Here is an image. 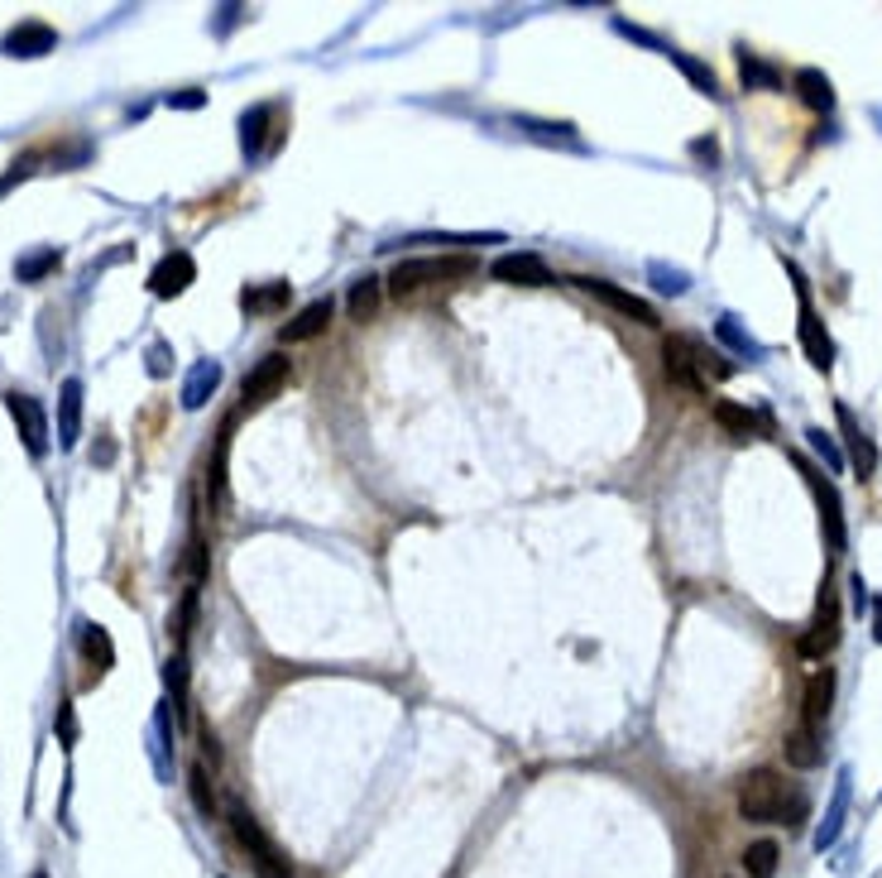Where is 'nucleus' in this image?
<instances>
[{"label": "nucleus", "instance_id": "nucleus-10", "mask_svg": "<svg viewBox=\"0 0 882 878\" xmlns=\"http://www.w3.org/2000/svg\"><path fill=\"white\" fill-rule=\"evenodd\" d=\"M801 476H806L811 490H815V504H820V523H825L829 547H835V553H845V547H849V533H845V509H839V490L820 476V470H811V466H801Z\"/></svg>", "mask_w": 882, "mask_h": 878}, {"label": "nucleus", "instance_id": "nucleus-17", "mask_svg": "<svg viewBox=\"0 0 882 878\" xmlns=\"http://www.w3.org/2000/svg\"><path fill=\"white\" fill-rule=\"evenodd\" d=\"M231 418L221 423V432H216V452H212V466H206V504L216 509H226V500H231V476H226V462H231Z\"/></svg>", "mask_w": 882, "mask_h": 878}, {"label": "nucleus", "instance_id": "nucleus-26", "mask_svg": "<svg viewBox=\"0 0 882 878\" xmlns=\"http://www.w3.org/2000/svg\"><path fill=\"white\" fill-rule=\"evenodd\" d=\"M777 859H782L777 841H753V845L744 849V874L748 878H772L777 874Z\"/></svg>", "mask_w": 882, "mask_h": 878}, {"label": "nucleus", "instance_id": "nucleus-21", "mask_svg": "<svg viewBox=\"0 0 882 878\" xmlns=\"http://www.w3.org/2000/svg\"><path fill=\"white\" fill-rule=\"evenodd\" d=\"M216 385H221V365L216 360H197L188 385H182V409H192V413L206 409V399L216 394Z\"/></svg>", "mask_w": 882, "mask_h": 878}, {"label": "nucleus", "instance_id": "nucleus-4", "mask_svg": "<svg viewBox=\"0 0 882 878\" xmlns=\"http://www.w3.org/2000/svg\"><path fill=\"white\" fill-rule=\"evenodd\" d=\"M226 821H231V835L241 841V849H245L249 859H255L259 878H293V864H288V859H283V849L265 835V825L249 816V807H245V802H231V807H226Z\"/></svg>", "mask_w": 882, "mask_h": 878}, {"label": "nucleus", "instance_id": "nucleus-11", "mask_svg": "<svg viewBox=\"0 0 882 878\" xmlns=\"http://www.w3.org/2000/svg\"><path fill=\"white\" fill-rule=\"evenodd\" d=\"M10 403V418H15V427H20V437H24V452L30 456H44L48 452V418H44V403H38L34 394H10L5 399Z\"/></svg>", "mask_w": 882, "mask_h": 878}, {"label": "nucleus", "instance_id": "nucleus-12", "mask_svg": "<svg viewBox=\"0 0 882 878\" xmlns=\"http://www.w3.org/2000/svg\"><path fill=\"white\" fill-rule=\"evenodd\" d=\"M490 274L499 284H518V288H551L557 279H551V269H547V259L543 255H528V251H518V255H499L494 265H490Z\"/></svg>", "mask_w": 882, "mask_h": 878}, {"label": "nucleus", "instance_id": "nucleus-23", "mask_svg": "<svg viewBox=\"0 0 882 878\" xmlns=\"http://www.w3.org/2000/svg\"><path fill=\"white\" fill-rule=\"evenodd\" d=\"M782 754H786V764H792V768H815V764L825 758V749H820V730H806V725L786 730Z\"/></svg>", "mask_w": 882, "mask_h": 878}, {"label": "nucleus", "instance_id": "nucleus-1", "mask_svg": "<svg viewBox=\"0 0 882 878\" xmlns=\"http://www.w3.org/2000/svg\"><path fill=\"white\" fill-rule=\"evenodd\" d=\"M806 792H796L782 773L772 768H753L748 778L739 782V816L744 821H758V825H801L806 821Z\"/></svg>", "mask_w": 882, "mask_h": 878}, {"label": "nucleus", "instance_id": "nucleus-22", "mask_svg": "<svg viewBox=\"0 0 882 878\" xmlns=\"http://www.w3.org/2000/svg\"><path fill=\"white\" fill-rule=\"evenodd\" d=\"M379 303H384V284H379L375 274H365V279H355V284H350V293H346V312H350V322H375Z\"/></svg>", "mask_w": 882, "mask_h": 878}, {"label": "nucleus", "instance_id": "nucleus-3", "mask_svg": "<svg viewBox=\"0 0 882 878\" xmlns=\"http://www.w3.org/2000/svg\"><path fill=\"white\" fill-rule=\"evenodd\" d=\"M480 274V259L476 255H417V259H399L389 269V293L403 298V293H417L427 284H451V279H470Z\"/></svg>", "mask_w": 882, "mask_h": 878}, {"label": "nucleus", "instance_id": "nucleus-37", "mask_svg": "<svg viewBox=\"0 0 882 878\" xmlns=\"http://www.w3.org/2000/svg\"><path fill=\"white\" fill-rule=\"evenodd\" d=\"M58 735H63V744H72V740H77V720H72V701H63V705H58Z\"/></svg>", "mask_w": 882, "mask_h": 878}, {"label": "nucleus", "instance_id": "nucleus-15", "mask_svg": "<svg viewBox=\"0 0 882 878\" xmlns=\"http://www.w3.org/2000/svg\"><path fill=\"white\" fill-rule=\"evenodd\" d=\"M829 705H835V667H815L811 681H806V697H801V725L825 730Z\"/></svg>", "mask_w": 882, "mask_h": 878}, {"label": "nucleus", "instance_id": "nucleus-35", "mask_svg": "<svg viewBox=\"0 0 882 878\" xmlns=\"http://www.w3.org/2000/svg\"><path fill=\"white\" fill-rule=\"evenodd\" d=\"M652 274H657V279H662V284H657V288H662V293H686V274L662 269V265H652Z\"/></svg>", "mask_w": 882, "mask_h": 878}, {"label": "nucleus", "instance_id": "nucleus-8", "mask_svg": "<svg viewBox=\"0 0 882 878\" xmlns=\"http://www.w3.org/2000/svg\"><path fill=\"white\" fill-rule=\"evenodd\" d=\"M585 288L590 298H600L604 308H614V312H624V318H634V322H643V326H662V318H657V308L648 303V298H638V293H628V288H618V284H610V279H576Z\"/></svg>", "mask_w": 882, "mask_h": 878}, {"label": "nucleus", "instance_id": "nucleus-20", "mask_svg": "<svg viewBox=\"0 0 882 878\" xmlns=\"http://www.w3.org/2000/svg\"><path fill=\"white\" fill-rule=\"evenodd\" d=\"M288 298H293V284H249L241 293V308L255 312V318H269V312H283Z\"/></svg>", "mask_w": 882, "mask_h": 878}, {"label": "nucleus", "instance_id": "nucleus-5", "mask_svg": "<svg viewBox=\"0 0 882 878\" xmlns=\"http://www.w3.org/2000/svg\"><path fill=\"white\" fill-rule=\"evenodd\" d=\"M786 274L796 279V332H801V351L811 356V365L815 370H829L835 365V341H829V332H825V322H820V312H815V303H811V284L801 279V269L796 265H786Z\"/></svg>", "mask_w": 882, "mask_h": 878}, {"label": "nucleus", "instance_id": "nucleus-40", "mask_svg": "<svg viewBox=\"0 0 882 878\" xmlns=\"http://www.w3.org/2000/svg\"><path fill=\"white\" fill-rule=\"evenodd\" d=\"M868 610H873V638L882 644V596H873V600H868Z\"/></svg>", "mask_w": 882, "mask_h": 878}, {"label": "nucleus", "instance_id": "nucleus-9", "mask_svg": "<svg viewBox=\"0 0 882 878\" xmlns=\"http://www.w3.org/2000/svg\"><path fill=\"white\" fill-rule=\"evenodd\" d=\"M835 418H839V437H845V462L853 466V476L868 480L878 470V447L873 437L859 427V418L849 413V403H835Z\"/></svg>", "mask_w": 882, "mask_h": 878}, {"label": "nucleus", "instance_id": "nucleus-19", "mask_svg": "<svg viewBox=\"0 0 882 878\" xmlns=\"http://www.w3.org/2000/svg\"><path fill=\"white\" fill-rule=\"evenodd\" d=\"M710 413H715V423L729 432L734 442H748V437H758L762 432V418L753 409H744V403H734V399H715L710 403Z\"/></svg>", "mask_w": 882, "mask_h": 878}, {"label": "nucleus", "instance_id": "nucleus-34", "mask_svg": "<svg viewBox=\"0 0 882 878\" xmlns=\"http://www.w3.org/2000/svg\"><path fill=\"white\" fill-rule=\"evenodd\" d=\"M164 677H168V687H174V701H178V711H182V705H188V667H182V658H168Z\"/></svg>", "mask_w": 882, "mask_h": 878}, {"label": "nucleus", "instance_id": "nucleus-24", "mask_svg": "<svg viewBox=\"0 0 882 878\" xmlns=\"http://www.w3.org/2000/svg\"><path fill=\"white\" fill-rule=\"evenodd\" d=\"M792 87H796V97L806 101L811 111H835V82H829L820 68H801L792 77Z\"/></svg>", "mask_w": 882, "mask_h": 878}, {"label": "nucleus", "instance_id": "nucleus-36", "mask_svg": "<svg viewBox=\"0 0 882 878\" xmlns=\"http://www.w3.org/2000/svg\"><path fill=\"white\" fill-rule=\"evenodd\" d=\"M719 336H724V341H729V346H739V351H758V346H753V341H748V336L739 332V326H734V318H724V322H719Z\"/></svg>", "mask_w": 882, "mask_h": 878}, {"label": "nucleus", "instance_id": "nucleus-38", "mask_svg": "<svg viewBox=\"0 0 882 878\" xmlns=\"http://www.w3.org/2000/svg\"><path fill=\"white\" fill-rule=\"evenodd\" d=\"M202 91H197V87H188V91H174V97H168V107H182V111H197V107H202Z\"/></svg>", "mask_w": 882, "mask_h": 878}, {"label": "nucleus", "instance_id": "nucleus-6", "mask_svg": "<svg viewBox=\"0 0 882 878\" xmlns=\"http://www.w3.org/2000/svg\"><path fill=\"white\" fill-rule=\"evenodd\" d=\"M839 620H845V610H839V596H835V586L825 581V591H820V605H815V620L806 624V634L796 638V653L801 658H829V653L839 648Z\"/></svg>", "mask_w": 882, "mask_h": 878}, {"label": "nucleus", "instance_id": "nucleus-30", "mask_svg": "<svg viewBox=\"0 0 882 878\" xmlns=\"http://www.w3.org/2000/svg\"><path fill=\"white\" fill-rule=\"evenodd\" d=\"M739 73H744V82H748V87H777V82H782V77H777V73L768 68V63H758L753 54H748V48L739 54Z\"/></svg>", "mask_w": 882, "mask_h": 878}, {"label": "nucleus", "instance_id": "nucleus-2", "mask_svg": "<svg viewBox=\"0 0 882 878\" xmlns=\"http://www.w3.org/2000/svg\"><path fill=\"white\" fill-rule=\"evenodd\" d=\"M662 370L677 389H686V394H710V375H734V365H724V356L715 351H705L695 336H681L671 332L662 341Z\"/></svg>", "mask_w": 882, "mask_h": 878}, {"label": "nucleus", "instance_id": "nucleus-41", "mask_svg": "<svg viewBox=\"0 0 882 878\" xmlns=\"http://www.w3.org/2000/svg\"><path fill=\"white\" fill-rule=\"evenodd\" d=\"M149 370H154V375L168 370V351H164V346H154V365H149Z\"/></svg>", "mask_w": 882, "mask_h": 878}, {"label": "nucleus", "instance_id": "nucleus-13", "mask_svg": "<svg viewBox=\"0 0 882 878\" xmlns=\"http://www.w3.org/2000/svg\"><path fill=\"white\" fill-rule=\"evenodd\" d=\"M192 279H197V259L188 251H168L149 274V293L154 298H178L192 288Z\"/></svg>", "mask_w": 882, "mask_h": 878}, {"label": "nucleus", "instance_id": "nucleus-28", "mask_svg": "<svg viewBox=\"0 0 882 878\" xmlns=\"http://www.w3.org/2000/svg\"><path fill=\"white\" fill-rule=\"evenodd\" d=\"M273 115V107H255V111H245V121H241V130H245V154H259L265 149V121Z\"/></svg>", "mask_w": 882, "mask_h": 878}, {"label": "nucleus", "instance_id": "nucleus-42", "mask_svg": "<svg viewBox=\"0 0 882 878\" xmlns=\"http://www.w3.org/2000/svg\"><path fill=\"white\" fill-rule=\"evenodd\" d=\"M34 878H48V874H34Z\"/></svg>", "mask_w": 882, "mask_h": 878}, {"label": "nucleus", "instance_id": "nucleus-16", "mask_svg": "<svg viewBox=\"0 0 882 878\" xmlns=\"http://www.w3.org/2000/svg\"><path fill=\"white\" fill-rule=\"evenodd\" d=\"M332 298H317V303H308L298 312V318H288L283 326H279V341L283 346H298V341H317L326 326H332Z\"/></svg>", "mask_w": 882, "mask_h": 878}, {"label": "nucleus", "instance_id": "nucleus-18", "mask_svg": "<svg viewBox=\"0 0 882 878\" xmlns=\"http://www.w3.org/2000/svg\"><path fill=\"white\" fill-rule=\"evenodd\" d=\"M77 432H82V379H63V399H58V447H77Z\"/></svg>", "mask_w": 882, "mask_h": 878}, {"label": "nucleus", "instance_id": "nucleus-33", "mask_svg": "<svg viewBox=\"0 0 882 878\" xmlns=\"http://www.w3.org/2000/svg\"><path fill=\"white\" fill-rule=\"evenodd\" d=\"M806 442H811V452H820V456H825V462L835 466V470L845 466V452H839V442H835V437H825L820 427H811V432H806Z\"/></svg>", "mask_w": 882, "mask_h": 878}, {"label": "nucleus", "instance_id": "nucleus-32", "mask_svg": "<svg viewBox=\"0 0 882 878\" xmlns=\"http://www.w3.org/2000/svg\"><path fill=\"white\" fill-rule=\"evenodd\" d=\"M849 782V778H845ZM845 782H839V792H835V807H829V825H825V831L820 835H815V845H835V835H839V816H845V802H849V788H845Z\"/></svg>", "mask_w": 882, "mask_h": 878}, {"label": "nucleus", "instance_id": "nucleus-27", "mask_svg": "<svg viewBox=\"0 0 882 878\" xmlns=\"http://www.w3.org/2000/svg\"><path fill=\"white\" fill-rule=\"evenodd\" d=\"M667 58H671V63H677V68H681V73H686V77H691V82H695V87H701V91H705V97H719V82H715V73H710V68H705V63H695V58H686V54H677V48H667Z\"/></svg>", "mask_w": 882, "mask_h": 878}, {"label": "nucleus", "instance_id": "nucleus-31", "mask_svg": "<svg viewBox=\"0 0 882 878\" xmlns=\"http://www.w3.org/2000/svg\"><path fill=\"white\" fill-rule=\"evenodd\" d=\"M58 259H63L58 251H38V255H30V259H20L15 274H20L24 284H34V279H44L48 269H58Z\"/></svg>", "mask_w": 882, "mask_h": 878}, {"label": "nucleus", "instance_id": "nucleus-29", "mask_svg": "<svg viewBox=\"0 0 882 878\" xmlns=\"http://www.w3.org/2000/svg\"><path fill=\"white\" fill-rule=\"evenodd\" d=\"M188 788H192L197 811H202V816H216V792H212V782H206V768H202V764L188 773Z\"/></svg>", "mask_w": 882, "mask_h": 878}, {"label": "nucleus", "instance_id": "nucleus-14", "mask_svg": "<svg viewBox=\"0 0 882 878\" xmlns=\"http://www.w3.org/2000/svg\"><path fill=\"white\" fill-rule=\"evenodd\" d=\"M54 48H58V30H48L44 20H24V24H15V30L5 34L0 54H10V58H44V54H54Z\"/></svg>", "mask_w": 882, "mask_h": 878}, {"label": "nucleus", "instance_id": "nucleus-25", "mask_svg": "<svg viewBox=\"0 0 882 878\" xmlns=\"http://www.w3.org/2000/svg\"><path fill=\"white\" fill-rule=\"evenodd\" d=\"M82 653H87V663L97 667V677L115 663V644H111V634L101 624H82Z\"/></svg>", "mask_w": 882, "mask_h": 878}, {"label": "nucleus", "instance_id": "nucleus-7", "mask_svg": "<svg viewBox=\"0 0 882 878\" xmlns=\"http://www.w3.org/2000/svg\"><path fill=\"white\" fill-rule=\"evenodd\" d=\"M288 375H293V360H288L283 351H269V356H259L255 370H249L245 385H241L245 409H265L269 399H279L283 385H288Z\"/></svg>", "mask_w": 882, "mask_h": 878}, {"label": "nucleus", "instance_id": "nucleus-39", "mask_svg": "<svg viewBox=\"0 0 882 878\" xmlns=\"http://www.w3.org/2000/svg\"><path fill=\"white\" fill-rule=\"evenodd\" d=\"M691 154H695V159H710V164H715V159H719V144H715V140H695Z\"/></svg>", "mask_w": 882, "mask_h": 878}]
</instances>
